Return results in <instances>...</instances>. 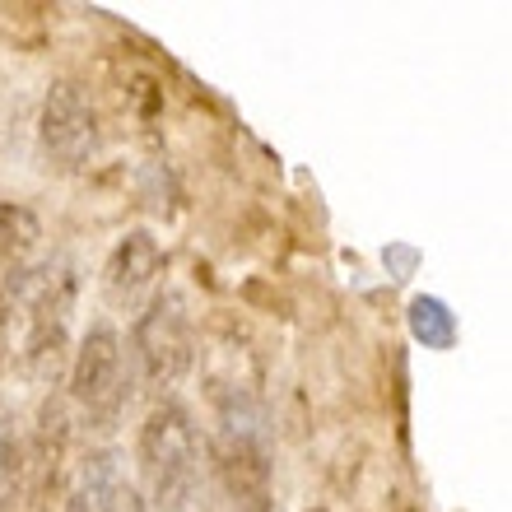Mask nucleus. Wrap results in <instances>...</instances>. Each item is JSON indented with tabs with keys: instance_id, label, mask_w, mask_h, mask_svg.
<instances>
[{
	"instance_id": "nucleus-1",
	"label": "nucleus",
	"mask_w": 512,
	"mask_h": 512,
	"mask_svg": "<svg viewBox=\"0 0 512 512\" xmlns=\"http://www.w3.org/2000/svg\"><path fill=\"white\" fill-rule=\"evenodd\" d=\"M140 461L163 512H205L201 494V438L187 410L159 405L140 429Z\"/></svg>"
},
{
	"instance_id": "nucleus-2",
	"label": "nucleus",
	"mask_w": 512,
	"mask_h": 512,
	"mask_svg": "<svg viewBox=\"0 0 512 512\" xmlns=\"http://www.w3.org/2000/svg\"><path fill=\"white\" fill-rule=\"evenodd\" d=\"M191 359H196V340L191 322L177 298H154L140 322H135V368L154 396H168L177 382L187 378Z\"/></svg>"
},
{
	"instance_id": "nucleus-3",
	"label": "nucleus",
	"mask_w": 512,
	"mask_h": 512,
	"mask_svg": "<svg viewBox=\"0 0 512 512\" xmlns=\"http://www.w3.org/2000/svg\"><path fill=\"white\" fill-rule=\"evenodd\" d=\"M70 401L89 419H112L126 401V354L112 322H94L84 331L75 364H70Z\"/></svg>"
},
{
	"instance_id": "nucleus-4",
	"label": "nucleus",
	"mask_w": 512,
	"mask_h": 512,
	"mask_svg": "<svg viewBox=\"0 0 512 512\" xmlns=\"http://www.w3.org/2000/svg\"><path fill=\"white\" fill-rule=\"evenodd\" d=\"M98 108L80 84H52V94L42 103V145L61 168H84L98 154Z\"/></svg>"
},
{
	"instance_id": "nucleus-5",
	"label": "nucleus",
	"mask_w": 512,
	"mask_h": 512,
	"mask_svg": "<svg viewBox=\"0 0 512 512\" xmlns=\"http://www.w3.org/2000/svg\"><path fill=\"white\" fill-rule=\"evenodd\" d=\"M219 485L229 494L233 512H275V489H270V461L256 438L252 419L224 424V438L215 447Z\"/></svg>"
},
{
	"instance_id": "nucleus-6",
	"label": "nucleus",
	"mask_w": 512,
	"mask_h": 512,
	"mask_svg": "<svg viewBox=\"0 0 512 512\" xmlns=\"http://www.w3.org/2000/svg\"><path fill=\"white\" fill-rule=\"evenodd\" d=\"M159 270H163V252H159V243H154V233L131 229L122 243L108 252L103 294H108L112 303H135L149 284L159 280Z\"/></svg>"
},
{
	"instance_id": "nucleus-7",
	"label": "nucleus",
	"mask_w": 512,
	"mask_h": 512,
	"mask_svg": "<svg viewBox=\"0 0 512 512\" xmlns=\"http://www.w3.org/2000/svg\"><path fill=\"white\" fill-rule=\"evenodd\" d=\"M410 336L424 345V350H452L457 345V317L447 308L443 298L419 294L410 303Z\"/></svg>"
},
{
	"instance_id": "nucleus-8",
	"label": "nucleus",
	"mask_w": 512,
	"mask_h": 512,
	"mask_svg": "<svg viewBox=\"0 0 512 512\" xmlns=\"http://www.w3.org/2000/svg\"><path fill=\"white\" fill-rule=\"evenodd\" d=\"M28 485V447L19 443L10 419H0V512H19Z\"/></svg>"
},
{
	"instance_id": "nucleus-9",
	"label": "nucleus",
	"mask_w": 512,
	"mask_h": 512,
	"mask_svg": "<svg viewBox=\"0 0 512 512\" xmlns=\"http://www.w3.org/2000/svg\"><path fill=\"white\" fill-rule=\"evenodd\" d=\"M38 238V215L28 205H0V266H19L38 247Z\"/></svg>"
},
{
	"instance_id": "nucleus-10",
	"label": "nucleus",
	"mask_w": 512,
	"mask_h": 512,
	"mask_svg": "<svg viewBox=\"0 0 512 512\" xmlns=\"http://www.w3.org/2000/svg\"><path fill=\"white\" fill-rule=\"evenodd\" d=\"M108 512H149V508H145V499H140L135 489L117 485L112 489V499H108Z\"/></svg>"
},
{
	"instance_id": "nucleus-11",
	"label": "nucleus",
	"mask_w": 512,
	"mask_h": 512,
	"mask_svg": "<svg viewBox=\"0 0 512 512\" xmlns=\"http://www.w3.org/2000/svg\"><path fill=\"white\" fill-rule=\"evenodd\" d=\"M312 512H326V508H312Z\"/></svg>"
}]
</instances>
